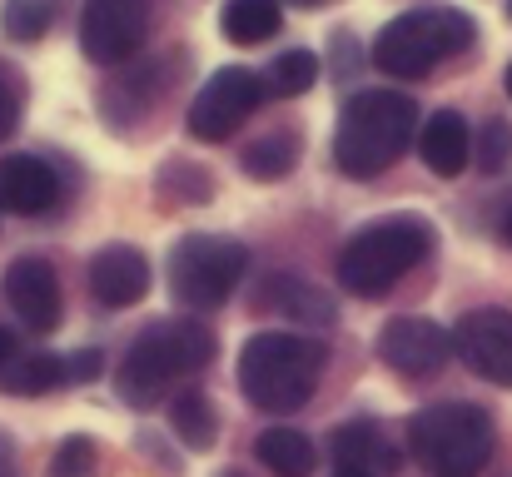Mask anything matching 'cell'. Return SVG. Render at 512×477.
I'll return each mask as SVG.
<instances>
[{"label":"cell","mask_w":512,"mask_h":477,"mask_svg":"<svg viewBox=\"0 0 512 477\" xmlns=\"http://www.w3.org/2000/svg\"><path fill=\"white\" fill-rule=\"evenodd\" d=\"M438 234L428 219L418 214H393V219H373L363 224L339 254V289L353 299H383L403 274H413L428 254H433Z\"/></svg>","instance_id":"cell-3"},{"label":"cell","mask_w":512,"mask_h":477,"mask_svg":"<svg viewBox=\"0 0 512 477\" xmlns=\"http://www.w3.org/2000/svg\"><path fill=\"white\" fill-rule=\"evenodd\" d=\"M508 15H512V0H508Z\"/></svg>","instance_id":"cell-37"},{"label":"cell","mask_w":512,"mask_h":477,"mask_svg":"<svg viewBox=\"0 0 512 477\" xmlns=\"http://www.w3.org/2000/svg\"><path fill=\"white\" fill-rule=\"evenodd\" d=\"M453 353L488 383L512 388V314L508 309H473L453 328Z\"/></svg>","instance_id":"cell-11"},{"label":"cell","mask_w":512,"mask_h":477,"mask_svg":"<svg viewBox=\"0 0 512 477\" xmlns=\"http://www.w3.org/2000/svg\"><path fill=\"white\" fill-rule=\"evenodd\" d=\"M269 304L279 309L284 318H294V323H309V328H324V323H334V299L319 289V284H309V279H294V274H274L269 279Z\"/></svg>","instance_id":"cell-17"},{"label":"cell","mask_w":512,"mask_h":477,"mask_svg":"<svg viewBox=\"0 0 512 477\" xmlns=\"http://www.w3.org/2000/svg\"><path fill=\"white\" fill-rule=\"evenodd\" d=\"M408 448L433 477H478L498 448V428L488 408L453 398L408 418Z\"/></svg>","instance_id":"cell-6"},{"label":"cell","mask_w":512,"mask_h":477,"mask_svg":"<svg viewBox=\"0 0 512 477\" xmlns=\"http://www.w3.org/2000/svg\"><path fill=\"white\" fill-rule=\"evenodd\" d=\"M478 40V25L468 10L453 5H418L393 15L378 40H373V65L393 80H423L428 70H438L443 60H453L458 50H468Z\"/></svg>","instance_id":"cell-4"},{"label":"cell","mask_w":512,"mask_h":477,"mask_svg":"<svg viewBox=\"0 0 512 477\" xmlns=\"http://www.w3.org/2000/svg\"><path fill=\"white\" fill-rule=\"evenodd\" d=\"M329 368V348L304 333H254L239 353V388L264 413H299Z\"/></svg>","instance_id":"cell-1"},{"label":"cell","mask_w":512,"mask_h":477,"mask_svg":"<svg viewBox=\"0 0 512 477\" xmlns=\"http://www.w3.org/2000/svg\"><path fill=\"white\" fill-rule=\"evenodd\" d=\"M95 458H100L95 443H90L85 433H75V438H65V443L55 448L45 477H95Z\"/></svg>","instance_id":"cell-25"},{"label":"cell","mask_w":512,"mask_h":477,"mask_svg":"<svg viewBox=\"0 0 512 477\" xmlns=\"http://www.w3.org/2000/svg\"><path fill=\"white\" fill-rule=\"evenodd\" d=\"M224 477H239V473H224Z\"/></svg>","instance_id":"cell-36"},{"label":"cell","mask_w":512,"mask_h":477,"mask_svg":"<svg viewBox=\"0 0 512 477\" xmlns=\"http://www.w3.org/2000/svg\"><path fill=\"white\" fill-rule=\"evenodd\" d=\"M254 453H259V463L269 473H279V477H309L314 463H319L309 433H299V428H264L254 438Z\"/></svg>","instance_id":"cell-18"},{"label":"cell","mask_w":512,"mask_h":477,"mask_svg":"<svg viewBox=\"0 0 512 477\" xmlns=\"http://www.w3.org/2000/svg\"><path fill=\"white\" fill-rule=\"evenodd\" d=\"M15 125H20V90H15V80L0 70V140H10Z\"/></svg>","instance_id":"cell-29"},{"label":"cell","mask_w":512,"mask_h":477,"mask_svg":"<svg viewBox=\"0 0 512 477\" xmlns=\"http://www.w3.org/2000/svg\"><path fill=\"white\" fill-rule=\"evenodd\" d=\"M10 358H15V333L0 328V363H10Z\"/></svg>","instance_id":"cell-31"},{"label":"cell","mask_w":512,"mask_h":477,"mask_svg":"<svg viewBox=\"0 0 512 477\" xmlns=\"http://www.w3.org/2000/svg\"><path fill=\"white\" fill-rule=\"evenodd\" d=\"M209 358H214V333H209L204 323L160 318V323H150V328L125 348V358H120V368H115V388H120L125 403L150 408L174 378L204 368Z\"/></svg>","instance_id":"cell-5"},{"label":"cell","mask_w":512,"mask_h":477,"mask_svg":"<svg viewBox=\"0 0 512 477\" xmlns=\"http://www.w3.org/2000/svg\"><path fill=\"white\" fill-rule=\"evenodd\" d=\"M314 80H319V55H314V50H284V55L269 65L264 90H274V95L294 100V95L314 90Z\"/></svg>","instance_id":"cell-23"},{"label":"cell","mask_w":512,"mask_h":477,"mask_svg":"<svg viewBox=\"0 0 512 477\" xmlns=\"http://www.w3.org/2000/svg\"><path fill=\"white\" fill-rule=\"evenodd\" d=\"M512 155V130L503 120H493V125H483V140H478V169H488V174H498Z\"/></svg>","instance_id":"cell-27"},{"label":"cell","mask_w":512,"mask_h":477,"mask_svg":"<svg viewBox=\"0 0 512 477\" xmlns=\"http://www.w3.org/2000/svg\"><path fill=\"white\" fill-rule=\"evenodd\" d=\"M100 368H105V353L100 348H80V353L65 358V383H95Z\"/></svg>","instance_id":"cell-28"},{"label":"cell","mask_w":512,"mask_h":477,"mask_svg":"<svg viewBox=\"0 0 512 477\" xmlns=\"http://www.w3.org/2000/svg\"><path fill=\"white\" fill-rule=\"evenodd\" d=\"M498 234H503V239H508V244H512V204H508V209H503V219H498Z\"/></svg>","instance_id":"cell-32"},{"label":"cell","mask_w":512,"mask_h":477,"mask_svg":"<svg viewBox=\"0 0 512 477\" xmlns=\"http://www.w3.org/2000/svg\"><path fill=\"white\" fill-rule=\"evenodd\" d=\"M150 35L145 0H85L80 15V50L95 65H125Z\"/></svg>","instance_id":"cell-9"},{"label":"cell","mask_w":512,"mask_h":477,"mask_svg":"<svg viewBox=\"0 0 512 477\" xmlns=\"http://www.w3.org/2000/svg\"><path fill=\"white\" fill-rule=\"evenodd\" d=\"M50 388H65V358L60 353H15L10 363H0V393L15 398H40Z\"/></svg>","instance_id":"cell-19"},{"label":"cell","mask_w":512,"mask_h":477,"mask_svg":"<svg viewBox=\"0 0 512 477\" xmlns=\"http://www.w3.org/2000/svg\"><path fill=\"white\" fill-rule=\"evenodd\" d=\"M418 155L423 164L438 174V179H453L468 169L473 155V135H468V120L458 110H438L428 115V125H418Z\"/></svg>","instance_id":"cell-15"},{"label":"cell","mask_w":512,"mask_h":477,"mask_svg":"<svg viewBox=\"0 0 512 477\" xmlns=\"http://www.w3.org/2000/svg\"><path fill=\"white\" fill-rule=\"evenodd\" d=\"M378 358L398 368L403 378H433L453 358V333L423 314H398L378 333Z\"/></svg>","instance_id":"cell-10"},{"label":"cell","mask_w":512,"mask_h":477,"mask_svg":"<svg viewBox=\"0 0 512 477\" xmlns=\"http://www.w3.org/2000/svg\"><path fill=\"white\" fill-rule=\"evenodd\" d=\"M279 25H284L279 0H229L219 10V30L234 45H264L269 35H279Z\"/></svg>","instance_id":"cell-20"},{"label":"cell","mask_w":512,"mask_h":477,"mask_svg":"<svg viewBox=\"0 0 512 477\" xmlns=\"http://www.w3.org/2000/svg\"><path fill=\"white\" fill-rule=\"evenodd\" d=\"M334 477H373V473H358V468H334Z\"/></svg>","instance_id":"cell-33"},{"label":"cell","mask_w":512,"mask_h":477,"mask_svg":"<svg viewBox=\"0 0 512 477\" xmlns=\"http://www.w3.org/2000/svg\"><path fill=\"white\" fill-rule=\"evenodd\" d=\"M160 184L170 194H179V199H209L214 194V184H209V174L199 164H165V179Z\"/></svg>","instance_id":"cell-26"},{"label":"cell","mask_w":512,"mask_h":477,"mask_svg":"<svg viewBox=\"0 0 512 477\" xmlns=\"http://www.w3.org/2000/svg\"><path fill=\"white\" fill-rule=\"evenodd\" d=\"M90 289L105 309H130L150 294V259L135 244H105L90 259Z\"/></svg>","instance_id":"cell-13"},{"label":"cell","mask_w":512,"mask_h":477,"mask_svg":"<svg viewBox=\"0 0 512 477\" xmlns=\"http://www.w3.org/2000/svg\"><path fill=\"white\" fill-rule=\"evenodd\" d=\"M55 199H60V179H55V169L45 159L35 155L0 159V209L35 219V214L55 209Z\"/></svg>","instance_id":"cell-14"},{"label":"cell","mask_w":512,"mask_h":477,"mask_svg":"<svg viewBox=\"0 0 512 477\" xmlns=\"http://www.w3.org/2000/svg\"><path fill=\"white\" fill-rule=\"evenodd\" d=\"M0 477H20V463H15V443L0 433Z\"/></svg>","instance_id":"cell-30"},{"label":"cell","mask_w":512,"mask_h":477,"mask_svg":"<svg viewBox=\"0 0 512 477\" xmlns=\"http://www.w3.org/2000/svg\"><path fill=\"white\" fill-rule=\"evenodd\" d=\"M50 20H55V0H5L0 5V30L20 45L40 40L50 30Z\"/></svg>","instance_id":"cell-24"},{"label":"cell","mask_w":512,"mask_h":477,"mask_svg":"<svg viewBox=\"0 0 512 477\" xmlns=\"http://www.w3.org/2000/svg\"><path fill=\"white\" fill-rule=\"evenodd\" d=\"M284 5H304L309 10V5H324V0H284Z\"/></svg>","instance_id":"cell-34"},{"label":"cell","mask_w":512,"mask_h":477,"mask_svg":"<svg viewBox=\"0 0 512 477\" xmlns=\"http://www.w3.org/2000/svg\"><path fill=\"white\" fill-rule=\"evenodd\" d=\"M249 269V249L224 234H184L170 249V289L189 309H224Z\"/></svg>","instance_id":"cell-7"},{"label":"cell","mask_w":512,"mask_h":477,"mask_svg":"<svg viewBox=\"0 0 512 477\" xmlns=\"http://www.w3.org/2000/svg\"><path fill=\"white\" fill-rule=\"evenodd\" d=\"M294 164H299V135L294 130H269L244 150V174L254 184H279V179H289Z\"/></svg>","instance_id":"cell-21"},{"label":"cell","mask_w":512,"mask_h":477,"mask_svg":"<svg viewBox=\"0 0 512 477\" xmlns=\"http://www.w3.org/2000/svg\"><path fill=\"white\" fill-rule=\"evenodd\" d=\"M264 95H269V90H264V75H254V70H244V65H224V70H214V75L204 80V90L194 95V105H189V115H184V125H189V135L204 140V145L229 140V135L259 110Z\"/></svg>","instance_id":"cell-8"},{"label":"cell","mask_w":512,"mask_h":477,"mask_svg":"<svg viewBox=\"0 0 512 477\" xmlns=\"http://www.w3.org/2000/svg\"><path fill=\"white\" fill-rule=\"evenodd\" d=\"M508 95H512V65H508Z\"/></svg>","instance_id":"cell-35"},{"label":"cell","mask_w":512,"mask_h":477,"mask_svg":"<svg viewBox=\"0 0 512 477\" xmlns=\"http://www.w3.org/2000/svg\"><path fill=\"white\" fill-rule=\"evenodd\" d=\"M0 289H5V304L15 309V318H20L30 333H50V328H60V314H65L60 274H55L45 259H35V254L15 259V264L5 269Z\"/></svg>","instance_id":"cell-12"},{"label":"cell","mask_w":512,"mask_h":477,"mask_svg":"<svg viewBox=\"0 0 512 477\" xmlns=\"http://www.w3.org/2000/svg\"><path fill=\"white\" fill-rule=\"evenodd\" d=\"M170 423H174V433L184 438L189 453H209L214 438H219V413H214V403H209L199 388H184V393L174 398Z\"/></svg>","instance_id":"cell-22"},{"label":"cell","mask_w":512,"mask_h":477,"mask_svg":"<svg viewBox=\"0 0 512 477\" xmlns=\"http://www.w3.org/2000/svg\"><path fill=\"white\" fill-rule=\"evenodd\" d=\"M334 463L339 468H358V473H373V477H388L398 468V453H393V443H388V433L378 423L358 418V423H343L339 433H334Z\"/></svg>","instance_id":"cell-16"},{"label":"cell","mask_w":512,"mask_h":477,"mask_svg":"<svg viewBox=\"0 0 512 477\" xmlns=\"http://www.w3.org/2000/svg\"><path fill=\"white\" fill-rule=\"evenodd\" d=\"M418 135V105L398 90H363L343 105L334 130V164L348 179H378Z\"/></svg>","instance_id":"cell-2"}]
</instances>
